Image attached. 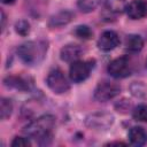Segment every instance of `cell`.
<instances>
[{"instance_id": "1", "label": "cell", "mask_w": 147, "mask_h": 147, "mask_svg": "<svg viewBox=\"0 0 147 147\" xmlns=\"http://www.w3.org/2000/svg\"><path fill=\"white\" fill-rule=\"evenodd\" d=\"M47 52V42L44 40H31L22 44L17 48L20 59L28 65L39 64Z\"/></svg>"}, {"instance_id": "2", "label": "cell", "mask_w": 147, "mask_h": 147, "mask_svg": "<svg viewBox=\"0 0 147 147\" xmlns=\"http://www.w3.org/2000/svg\"><path fill=\"white\" fill-rule=\"evenodd\" d=\"M55 125V118L52 115H44L34 121H32L30 124H28L23 132L31 137L36 138L38 140H44L46 138H51V132Z\"/></svg>"}, {"instance_id": "3", "label": "cell", "mask_w": 147, "mask_h": 147, "mask_svg": "<svg viewBox=\"0 0 147 147\" xmlns=\"http://www.w3.org/2000/svg\"><path fill=\"white\" fill-rule=\"evenodd\" d=\"M47 86L56 94H62L65 93L69 90V83L65 78V76L63 75V72L60 69H54L52 70L46 79Z\"/></svg>"}, {"instance_id": "4", "label": "cell", "mask_w": 147, "mask_h": 147, "mask_svg": "<svg viewBox=\"0 0 147 147\" xmlns=\"http://www.w3.org/2000/svg\"><path fill=\"white\" fill-rule=\"evenodd\" d=\"M113 123H114V116L110 113H106V111H95V113H92L85 119V124L88 127L96 129V130L107 129Z\"/></svg>"}, {"instance_id": "5", "label": "cell", "mask_w": 147, "mask_h": 147, "mask_svg": "<svg viewBox=\"0 0 147 147\" xmlns=\"http://www.w3.org/2000/svg\"><path fill=\"white\" fill-rule=\"evenodd\" d=\"M108 72L114 78H124L131 74V63L127 56L113 60L108 65Z\"/></svg>"}, {"instance_id": "6", "label": "cell", "mask_w": 147, "mask_h": 147, "mask_svg": "<svg viewBox=\"0 0 147 147\" xmlns=\"http://www.w3.org/2000/svg\"><path fill=\"white\" fill-rule=\"evenodd\" d=\"M121 91V87L110 82H101L98 84V86L94 90V99L100 102L108 101L113 98H115Z\"/></svg>"}, {"instance_id": "7", "label": "cell", "mask_w": 147, "mask_h": 147, "mask_svg": "<svg viewBox=\"0 0 147 147\" xmlns=\"http://www.w3.org/2000/svg\"><path fill=\"white\" fill-rule=\"evenodd\" d=\"M91 69H92V65L90 64V62L80 61V60L74 61V62H71V65H70V69H69L70 79L74 83L84 82L90 76Z\"/></svg>"}, {"instance_id": "8", "label": "cell", "mask_w": 147, "mask_h": 147, "mask_svg": "<svg viewBox=\"0 0 147 147\" xmlns=\"http://www.w3.org/2000/svg\"><path fill=\"white\" fill-rule=\"evenodd\" d=\"M118 44H119V37L115 31H111V30H107L102 32L98 40V47L105 52L116 48Z\"/></svg>"}, {"instance_id": "9", "label": "cell", "mask_w": 147, "mask_h": 147, "mask_svg": "<svg viewBox=\"0 0 147 147\" xmlns=\"http://www.w3.org/2000/svg\"><path fill=\"white\" fill-rule=\"evenodd\" d=\"M125 11L131 20H140L147 13V5L142 0H133L126 5Z\"/></svg>"}, {"instance_id": "10", "label": "cell", "mask_w": 147, "mask_h": 147, "mask_svg": "<svg viewBox=\"0 0 147 147\" xmlns=\"http://www.w3.org/2000/svg\"><path fill=\"white\" fill-rule=\"evenodd\" d=\"M82 53H83V49L80 48V46H78L76 44H69V45H65L61 48L60 56H61L62 61L74 62V61H77L79 59Z\"/></svg>"}, {"instance_id": "11", "label": "cell", "mask_w": 147, "mask_h": 147, "mask_svg": "<svg viewBox=\"0 0 147 147\" xmlns=\"http://www.w3.org/2000/svg\"><path fill=\"white\" fill-rule=\"evenodd\" d=\"M129 140L134 146H142L147 141V131L141 126H133L129 131Z\"/></svg>"}, {"instance_id": "12", "label": "cell", "mask_w": 147, "mask_h": 147, "mask_svg": "<svg viewBox=\"0 0 147 147\" xmlns=\"http://www.w3.org/2000/svg\"><path fill=\"white\" fill-rule=\"evenodd\" d=\"M74 17V14L71 11H68V10H64V11H60L57 13L56 15H54L51 21H49V26H53V28H56V26H62V25H65L68 24Z\"/></svg>"}, {"instance_id": "13", "label": "cell", "mask_w": 147, "mask_h": 147, "mask_svg": "<svg viewBox=\"0 0 147 147\" xmlns=\"http://www.w3.org/2000/svg\"><path fill=\"white\" fill-rule=\"evenodd\" d=\"M144 46V40L139 34H129L125 38V48L130 52H139Z\"/></svg>"}, {"instance_id": "14", "label": "cell", "mask_w": 147, "mask_h": 147, "mask_svg": "<svg viewBox=\"0 0 147 147\" xmlns=\"http://www.w3.org/2000/svg\"><path fill=\"white\" fill-rule=\"evenodd\" d=\"M126 3L124 0H107L106 1V9L113 14H121L125 10Z\"/></svg>"}, {"instance_id": "15", "label": "cell", "mask_w": 147, "mask_h": 147, "mask_svg": "<svg viewBox=\"0 0 147 147\" xmlns=\"http://www.w3.org/2000/svg\"><path fill=\"white\" fill-rule=\"evenodd\" d=\"M5 84L9 87L16 88V90H26L29 86L26 84V82L22 78V77H17V76H10L7 77L5 79Z\"/></svg>"}, {"instance_id": "16", "label": "cell", "mask_w": 147, "mask_h": 147, "mask_svg": "<svg viewBox=\"0 0 147 147\" xmlns=\"http://www.w3.org/2000/svg\"><path fill=\"white\" fill-rule=\"evenodd\" d=\"M11 110H13V103L9 99L2 98L1 102H0V116L1 119H7L10 115H11Z\"/></svg>"}, {"instance_id": "17", "label": "cell", "mask_w": 147, "mask_h": 147, "mask_svg": "<svg viewBox=\"0 0 147 147\" xmlns=\"http://www.w3.org/2000/svg\"><path fill=\"white\" fill-rule=\"evenodd\" d=\"M101 2V0H78V8L84 11V13H90L92 10H94L99 3Z\"/></svg>"}, {"instance_id": "18", "label": "cell", "mask_w": 147, "mask_h": 147, "mask_svg": "<svg viewBox=\"0 0 147 147\" xmlns=\"http://www.w3.org/2000/svg\"><path fill=\"white\" fill-rule=\"evenodd\" d=\"M133 118L139 122H147V105H139L133 110Z\"/></svg>"}, {"instance_id": "19", "label": "cell", "mask_w": 147, "mask_h": 147, "mask_svg": "<svg viewBox=\"0 0 147 147\" xmlns=\"http://www.w3.org/2000/svg\"><path fill=\"white\" fill-rule=\"evenodd\" d=\"M74 33H75L78 38L84 39V40H87V39H90V38L93 36L92 30H91L87 25H79V26H77V28L75 29Z\"/></svg>"}, {"instance_id": "20", "label": "cell", "mask_w": 147, "mask_h": 147, "mask_svg": "<svg viewBox=\"0 0 147 147\" xmlns=\"http://www.w3.org/2000/svg\"><path fill=\"white\" fill-rule=\"evenodd\" d=\"M15 30L18 34L21 36H26L29 32H30V24L26 22V21H18L16 24H15Z\"/></svg>"}, {"instance_id": "21", "label": "cell", "mask_w": 147, "mask_h": 147, "mask_svg": "<svg viewBox=\"0 0 147 147\" xmlns=\"http://www.w3.org/2000/svg\"><path fill=\"white\" fill-rule=\"evenodd\" d=\"M11 146H13V147H29V146H31V142L29 141L28 138L16 137V138L11 141Z\"/></svg>"}, {"instance_id": "22", "label": "cell", "mask_w": 147, "mask_h": 147, "mask_svg": "<svg viewBox=\"0 0 147 147\" xmlns=\"http://www.w3.org/2000/svg\"><path fill=\"white\" fill-rule=\"evenodd\" d=\"M108 145H123V146H124L125 144H124V142H118V141H116V142H109Z\"/></svg>"}, {"instance_id": "23", "label": "cell", "mask_w": 147, "mask_h": 147, "mask_svg": "<svg viewBox=\"0 0 147 147\" xmlns=\"http://www.w3.org/2000/svg\"><path fill=\"white\" fill-rule=\"evenodd\" d=\"M15 0H1V2H3V3H13Z\"/></svg>"}]
</instances>
